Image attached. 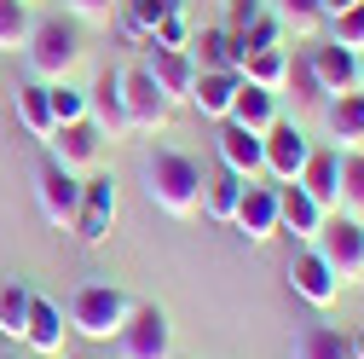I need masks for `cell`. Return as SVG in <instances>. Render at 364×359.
Segmentation results:
<instances>
[{
	"label": "cell",
	"mask_w": 364,
	"mask_h": 359,
	"mask_svg": "<svg viewBox=\"0 0 364 359\" xmlns=\"http://www.w3.org/2000/svg\"><path fill=\"white\" fill-rule=\"evenodd\" d=\"M23 319H29V290L18 279H6V284H0V336L23 342Z\"/></svg>",
	"instance_id": "4dcf8cb0"
},
{
	"label": "cell",
	"mask_w": 364,
	"mask_h": 359,
	"mask_svg": "<svg viewBox=\"0 0 364 359\" xmlns=\"http://www.w3.org/2000/svg\"><path fill=\"white\" fill-rule=\"evenodd\" d=\"M318 227H324V209H318L301 186H295V180H289V186L278 192V232H295V238H312Z\"/></svg>",
	"instance_id": "603a6c76"
},
{
	"label": "cell",
	"mask_w": 364,
	"mask_h": 359,
	"mask_svg": "<svg viewBox=\"0 0 364 359\" xmlns=\"http://www.w3.org/2000/svg\"><path fill=\"white\" fill-rule=\"evenodd\" d=\"M312 249L324 255V266H330L341 284H358V279H364V220H353V214H324V227L312 232Z\"/></svg>",
	"instance_id": "277c9868"
},
{
	"label": "cell",
	"mask_w": 364,
	"mask_h": 359,
	"mask_svg": "<svg viewBox=\"0 0 364 359\" xmlns=\"http://www.w3.org/2000/svg\"><path fill=\"white\" fill-rule=\"evenodd\" d=\"M237 70H197V81H191V105L208 116V122H225L232 116V99H237Z\"/></svg>",
	"instance_id": "e0dca14e"
},
{
	"label": "cell",
	"mask_w": 364,
	"mask_h": 359,
	"mask_svg": "<svg viewBox=\"0 0 364 359\" xmlns=\"http://www.w3.org/2000/svg\"><path fill=\"white\" fill-rule=\"evenodd\" d=\"M29 6H35V0H29Z\"/></svg>",
	"instance_id": "b9f144b4"
},
{
	"label": "cell",
	"mask_w": 364,
	"mask_h": 359,
	"mask_svg": "<svg viewBox=\"0 0 364 359\" xmlns=\"http://www.w3.org/2000/svg\"><path fill=\"white\" fill-rule=\"evenodd\" d=\"M358 93H364V53H358Z\"/></svg>",
	"instance_id": "ab89813d"
},
{
	"label": "cell",
	"mask_w": 364,
	"mask_h": 359,
	"mask_svg": "<svg viewBox=\"0 0 364 359\" xmlns=\"http://www.w3.org/2000/svg\"><path fill=\"white\" fill-rule=\"evenodd\" d=\"M220 168L255 180V174H260V133H249V128H237V122H220Z\"/></svg>",
	"instance_id": "44dd1931"
},
{
	"label": "cell",
	"mask_w": 364,
	"mask_h": 359,
	"mask_svg": "<svg viewBox=\"0 0 364 359\" xmlns=\"http://www.w3.org/2000/svg\"><path fill=\"white\" fill-rule=\"evenodd\" d=\"M127 313H133V296L122 284H81L70 296V331L87 336V342H116V331L127 325Z\"/></svg>",
	"instance_id": "3957f363"
},
{
	"label": "cell",
	"mask_w": 364,
	"mask_h": 359,
	"mask_svg": "<svg viewBox=\"0 0 364 359\" xmlns=\"http://www.w3.org/2000/svg\"><path fill=\"white\" fill-rule=\"evenodd\" d=\"M306 157H312V140H306L295 122H284V116H278V122L260 133V168H266L272 180H284V186L306 168Z\"/></svg>",
	"instance_id": "30bf717a"
},
{
	"label": "cell",
	"mask_w": 364,
	"mask_h": 359,
	"mask_svg": "<svg viewBox=\"0 0 364 359\" xmlns=\"http://www.w3.org/2000/svg\"><path fill=\"white\" fill-rule=\"evenodd\" d=\"M324 128H330L336 151H364V93L324 99Z\"/></svg>",
	"instance_id": "ac0fdd59"
},
{
	"label": "cell",
	"mask_w": 364,
	"mask_h": 359,
	"mask_svg": "<svg viewBox=\"0 0 364 359\" xmlns=\"http://www.w3.org/2000/svg\"><path fill=\"white\" fill-rule=\"evenodd\" d=\"M272 18H278L289 35L312 41V35H318V24H324V6H318V0H272Z\"/></svg>",
	"instance_id": "f546056e"
},
{
	"label": "cell",
	"mask_w": 364,
	"mask_h": 359,
	"mask_svg": "<svg viewBox=\"0 0 364 359\" xmlns=\"http://www.w3.org/2000/svg\"><path fill=\"white\" fill-rule=\"evenodd\" d=\"M99 145H105V133L87 122V116H75V122H58L53 133H47V157L58 162V168H70L75 180H87L99 168Z\"/></svg>",
	"instance_id": "ba28073f"
},
{
	"label": "cell",
	"mask_w": 364,
	"mask_h": 359,
	"mask_svg": "<svg viewBox=\"0 0 364 359\" xmlns=\"http://www.w3.org/2000/svg\"><path fill=\"white\" fill-rule=\"evenodd\" d=\"M122 24H127V35H139V41H151V29L162 24V18H173V12H186V0H122Z\"/></svg>",
	"instance_id": "484cf974"
},
{
	"label": "cell",
	"mask_w": 364,
	"mask_h": 359,
	"mask_svg": "<svg viewBox=\"0 0 364 359\" xmlns=\"http://www.w3.org/2000/svg\"><path fill=\"white\" fill-rule=\"evenodd\" d=\"M341 203L353 220H364V151H341Z\"/></svg>",
	"instance_id": "1f68e13d"
},
{
	"label": "cell",
	"mask_w": 364,
	"mask_h": 359,
	"mask_svg": "<svg viewBox=\"0 0 364 359\" xmlns=\"http://www.w3.org/2000/svg\"><path fill=\"white\" fill-rule=\"evenodd\" d=\"M186 58H191L197 70H237V64H243V53H237V41L225 35L220 24H214V29H197V35L186 41Z\"/></svg>",
	"instance_id": "ffe728a7"
},
{
	"label": "cell",
	"mask_w": 364,
	"mask_h": 359,
	"mask_svg": "<svg viewBox=\"0 0 364 359\" xmlns=\"http://www.w3.org/2000/svg\"><path fill=\"white\" fill-rule=\"evenodd\" d=\"M145 70H151V81L162 87V93H168L173 105H179V99H191V81H197V64H191L186 53H173V47H151Z\"/></svg>",
	"instance_id": "d6986e66"
},
{
	"label": "cell",
	"mask_w": 364,
	"mask_h": 359,
	"mask_svg": "<svg viewBox=\"0 0 364 359\" xmlns=\"http://www.w3.org/2000/svg\"><path fill=\"white\" fill-rule=\"evenodd\" d=\"M116 6H122V0H64V18H75V24H110Z\"/></svg>",
	"instance_id": "8d00e7d4"
},
{
	"label": "cell",
	"mask_w": 364,
	"mask_h": 359,
	"mask_svg": "<svg viewBox=\"0 0 364 359\" xmlns=\"http://www.w3.org/2000/svg\"><path fill=\"white\" fill-rule=\"evenodd\" d=\"M0 93H6V87H0Z\"/></svg>",
	"instance_id": "60d3db41"
},
{
	"label": "cell",
	"mask_w": 364,
	"mask_h": 359,
	"mask_svg": "<svg viewBox=\"0 0 364 359\" xmlns=\"http://www.w3.org/2000/svg\"><path fill=\"white\" fill-rule=\"evenodd\" d=\"M23 342L41 353V359H53L64 348V307L47 301V296H29V319H23Z\"/></svg>",
	"instance_id": "2e32d148"
},
{
	"label": "cell",
	"mask_w": 364,
	"mask_h": 359,
	"mask_svg": "<svg viewBox=\"0 0 364 359\" xmlns=\"http://www.w3.org/2000/svg\"><path fill=\"white\" fill-rule=\"evenodd\" d=\"M87 122L110 140H127V116H122V70H99V81L87 87Z\"/></svg>",
	"instance_id": "4fadbf2b"
},
{
	"label": "cell",
	"mask_w": 364,
	"mask_h": 359,
	"mask_svg": "<svg viewBox=\"0 0 364 359\" xmlns=\"http://www.w3.org/2000/svg\"><path fill=\"white\" fill-rule=\"evenodd\" d=\"M289 290H295L301 301H312V307H330V301L341 296V279L324 266V255H318V249L306 244V249L289 261Z\"/></svg>",
	"instance_id": "7c38bea8"
},
{
	"label": "cell",
	"mask_w": 364,
	"mask_h": 359,
	"mask_svg": "<svg viewBox=\"0 0 364 359\" xmlns=\"http://www.w3.org/2000/svg\"><path fill=\"white\" fill-rule=\"evenodd\" d=\"M186 41H191L186 12H173V18H162V24L151 29V47H173V53H186Z\"/></svg>",
	"instance_id": "74e56055"
},
{
	"label": "cell",
	"mask_w": 364,
	"mask_h": 359,
	"mask_svg": "<svg viewBox=\"0 0 364 359\" xmlns=\"http://www.w3.org/2000/svg\"><path fill=\"white\" fill-rule=\"evenodd\" d=\"M81 53H87V41H81V24L75 18H35V29H29V47H23V58H29V81H70L75 76V64H81Z\"/></svg>",
	"instance_id": "7a4b0ae2"
},
{
	"label": "cell",
	"mask_w": 364,
	"mask_h": 359,
	"mask_svg": "<svg viewBox=\"0 0 364 359\" xmlns=\"http://www.w3.org/2000/svg\"><path fill=\"white\" fill-rule=\"evenodd\" d=\"M232 227L249 238V244H266L272 232H278V192L272 186H243V197H237V214H232Z\"/></svg>",
	"instance_id": "5bb4252c"
},
{
	"label": "cell",
	"mask_w": 364,
	"mask_h": 359,
	"mask_svg": "<svg viewBox=\"0 0 364 359\" xmlns=\"http://www.w3.org/2000/svg\"><path fill=\"white\" fill-rule=\"evenodd\" d=\"M35 29V6L29 0H0V53H23Z\"/></svg>",
	"instance_id": "4316f807"
},
{
	"label": "cell",
	"mask_w": 364,
	"mask_h": 359,
	"mask_svg": "<svg viewBox=\"0 0 364 359\" xmlns=\"http://www.w3.org/2000/svg\"><path fill=\"white\" fill-rule=\"evenodd\" d=\"M116 209H122L116 180H110V174H87V180H81V214H75L70 232H75L87 249H99V244L110 238V227H116Z\"/></svg>",
	"instance_id": "52a82bcc"
},
{
	"label": "cell",
	"mask_w": 364,
	"mask_h": 359,
	"mask_svg": "<svg viewBox=\"0 0 364 359\" xmlns=\"http://www.w3.org/2000/svg\"><path fill=\"white\" fill-rule=\"evenodd\" d=\"M225 122H237L249 133H266L272 122H278V93H266V87H255V81H237V99H232V116Z\"/></svg>",
	"instance_id": "7402d4cb"
},
{
	"label": "cell",
	"mask_w": 364,
	"mask_h": 359,
	"mask_svg": "<svg viewBox=\"0 0 364 359\" xmlns=\"http://www.w3.org/2000/svg\"><path fill=\"white\" fill-rule=\"evenodd\" d=\"M295 186L318 203V209H341V151H312L306 157V168L295 174Z\"/></svg>",
	"instance_id": "9a60e30c"
},
{
	"label": "cell",
	"mask_w": 364,
	"mask_h": 359,
	"mask_svg": "<svg viewBox=\"0 0 364 359\" xmlns=\"http://www.w3.org/2000/svg\"><path fill=\"white\" fill-rule=\"evenodd\" d=\"M284 87H295V99H301V105H318V110H324V87H318V76H312L306 53H295V58H289V70H284Z\"/></svg>",
	"instance_id": "d6a6232c"
},
{
	"label": "cell",
	"mask_w": 364,
	"mask_h": 359,
	"mask_svg": "<svg viewBox=\"0 0 364 359\" xmlns=\"http://www.w3.org/2000/svg\"><path fill=\"white\" fill-rule=\"evenodd\" d=\"M284 70H289V53H284V47H266V53H249L237 76L255 81V87H266V93H278V87H284Z\"/></svg>",
	"instance_id": "83f0119b"
},
{
	"label": "cell",
	"mask_w": 364,
	"mask_h": 359,
	"mask_svg": "<svg viewBox=\"0 0 364 359\" xmlns=\"http://www.w3.org/2000/svg\"><path fill=\"white\" fill-rule=\"evenodd\" d=\"M306 64H312V76H318V87H324V99H341V93H358V53H347V47H336V41L324 35V41H306Z\"/></svg>",
	"instance_id": "8fae6325"
},
{
	"label": "cell",
	"mask_w": 364,
	"mask_h": 359,
	"mask_svg": "<svg viewBox=\"0 0 364 359\" xmlns=\"http://www.w3.org/2000/svg\"><path fill=\"white\" fill-rule=\"evenodd\" d=\"M47 105H53V128L87 116V93H81V87H70V81H47Z\"/></svg>",
	"instance_id": "836d02e7"
},
{
	"label": "cell",
	"mask_w": 364,
	"mask_h": 359,
	"mask_svg": "<svg viewBox=\"0 0 364 359\" xmlns=\"http://www.w3.org/2000/svg\"><path fill=\"white\" fill-rule=\"evenodd\" d=\"M318 6H324V24H330V18H341L347 6H358V0H318Z\"/></svg>",
	"instance_id": "f35d334b"
},
{
	"label": "cell",
	"mask_w": 364,
	"mask_h": 359,
	"mask_svg": "<svg viewBox=\"0 0 364 359\" xmlns=\"http://www.w3.org/2000/svg\"><path fill=\"white\" fill-rule=\"evenodd\" d=\"M35 203H41V214H47V227H75V214H81V180L47 157L35 168Z\"/></svg>",
	"instance_id": "9c48e42d"
},
{
	"label": "cell",
	"mask_w": 364,
	"mask_h": 359,
	"mask_svg": "<svg viewBox=\"0 0 364 359\" xmlns=\"http://www.w3.org/2000/svg\"><path fill=\"white\" fill-rule=\"evenodd\" d=\"M295 359H358L353 353V336L336 331V325H306L295 336Z\"/></svg>",
	"instance_id": "d4e9b609"
},
{
	"label": "cell",
	"mask_w": 364,
	"mask_h": 359,
	"mask_svg": "<svg viewBox=\"0 0 364 359\" xmlns=\"http://www.w3.org/2000/svg\"><path fill=\"white\" fill-rule=\"evenodd\" d=\"M330 41H336V47H347V53H364V0H358V6H347L341 18H330Z\"/></svg>",
	"instance_id": "e575fe53"
},
{
	"label": "cell",
	"mask_w": 364,
	"mask_h": 359,
	"mask_svg": "<svg viewBox=\"0 0 364 359\" xmlns=\"http://www.w3.org/2000/svg\"><path fill=\"white\" fill-rule=\"evenodd\" d=\"M122 116H127V128H133V133H156V128L173 116V99L151 81V70H145V64L122 70Z\"/></svg>",
	"instance_id": "8992f818"
},
{
	"label": "cell",
	"mask_w": 364,
	"mask_h": 359,
	"mask_svg": "<svg viewBox=\"0 0 364 359\" xmlns=\"http://www.w3.org/2000/svg\"><path fill=\"white\" fill-rule=\"evenodd\" d=\"M260 12H272V0H225V18H220V29L237 41V35H243V29H249Z\"/></svg>",
	"instance_id": "d590c367"
},
{
	"label": "cell",
	"mask_w": 364,
	"mask_h": 359,
	"mask_svg": "<svg viewBox=\"0 0 364 359\" xmlns=\"http://www.w3.org/2000/svg\"><path fill=\"white\" fill-rule=\"evenodd\" d=\"M249 180L232 174V168H220V174H203V214L208 220H225L232 227V214H237V197H243Z\"/></svg>",
	"instance_id": "cb8c5ba5"
},
{
	"label": "cell",
	"mask_w": 364,
	"mask_h": 359,
	"mask_svg": "<svg viewBox=\"0 0 364 359\" xmlns=\"http://www.w3.org/2000/svg\"><path fill=\"white\" fill-rule=\"evenodd\" d=\"M139 180H145V197H151L168 220H191V214L203 209V168H197V157H186V151L156 145V151L139 162Z\"/></svg>",
	"instance_id": "6da1fadb"
},
{
	"label": "cell",
	"mask_w": 364,
	"mask_h": 359,
	"mask_svg": "<svg viewBox=\"0 0 364 359\" xmlns=\"http://www.w3.org/2000/svg\"><path fill=\"white\" fill-rule=\"evenodd\" d=\"M116 359H173V325L156 301H133L127 325L116 331Z\"/></svg>",
	"instance_id": "5b68a950"
},
{
	"label": "cell",
	"mask_w": 364,
	"mask_h": 359,
	"mask_svg": "<svg viewBox=\"0 0 364 359\" xmlns=\"http://www.w3.org/2000/svg\"><path fill=\"white\" fill-rule=\"evenodd\" d=\"M18 116H23V128L35 133V140H47V133H53V105H47V81H23V87H18Z\"/></svg>",
	"instance_id": "f1b7e54d"
}]
</instances>
